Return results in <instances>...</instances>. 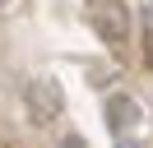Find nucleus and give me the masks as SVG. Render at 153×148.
<instances>
[{
    "label": "nucleus",
    "mask_w": 153,
    "mask_h": 148,
    "mask_svg": "<svg viewBox=\"0 0 153 148\" xmlns=\"http://www.w3.org/2000/svg\"><path fill=\"white\" fill-rule=\"evenodd\" d=\"M23 111H28V125L47 130L51 120H60V111H65V88H60L51 74L28 79V88H23Z\"/></svg>",
    "instance_id": "f257e3e1"
},
{
    "label": "nucleus",
    "mask_w": 153,
    "mask_h": 148,
    "mask_svg": "<svg viewBox=\"0 0 153 148\" xmlns=\"http://www.w3.org/2000/svg\"><path fill=\"white\" fill-rule=\"evenodd\" d=\"M84 14L107 46H121L130 37V5L125 0H84Z\"/></svg>",
    "instance_id": "f03ea898"
},
{
    "label": "nucleus",
    "mask_w": 153,
    "mask_h": 148,
    "mask_svg": "<svg viewBox=\"0 0 153 148\" xmlns=\"http://www.w3.org/2000/svg\"><path fill=\"white\" fill-rule=\"evenodd\" d=\"M102 120H107V130H111V134L125 139V130H134V125L144 120V107L130 97V92H111V97L102 102Z\"/></svg>",
    "instance_id": "7ed1b4c3"
},
{
    "label": "nucleus",
    "mask_w": 153,
    "mask_h": 148,
    "mask_svg": "<svg viewBox=\"0 0 153 148\" xmlns=\"http://www.w3.org/2000/svg\"><path fill=\"white\" fill-rule=\"evenodd\" d=\"M56 148H88V139H84V134H65Z\"/></svg>",
    "instance_id": "20e7f679"
},
{
    "label": "nucleus",
    "mask_w": 153,
    "mask_h": 148,
    "mask_svg": "<svg viewBox=\"0 0 153 148\" xmlns=\"http://www.w3.org/2000/svg\"><path fill=\"white\" fill-rule=\"evenodd\" d=\"M116 148H144V144H134V139H116Z\"/></svg>",
    "instance_id": "39448f33"
},
{
    "label": "nucleus",
    "mask_w": 153,
    "mask_h": 148,
    "mask_svg": "<svg viewBox=\"0 0 153 148\" xmlns=\"http://www.w3.org/2000/svg\"><path fill=\"white\" fill-rule=\"evenodd\" d=\"M5 5H10V0H0V9H5Z\"/></svg>",
    "instance_id": "423d86ee"
}]
</instances>
